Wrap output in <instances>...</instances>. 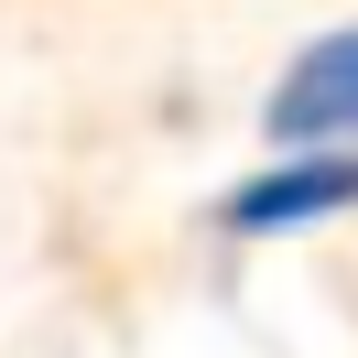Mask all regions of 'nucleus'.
I'll return each mask as SVG.
<instances>
[{
  "mask_svg": "<svg viewBox=\"0 0 358 358\" xmlns=\"http://www.w3.org/2000/svg\"><path fill=\"white\" fill-rule=\"evenodd\" d=\"M326 217H358V152H336V141H282V163H261L217 196L228 239H293Z\"/></svg>",
  "mask_w": 358,
  "mask_h": 358,
  "instance_id": "obj_1",
  "label": "nucleus"
},
{
  "mask_svg": "<svg viewBox=\"0 0 358 358\" xmlns=\"http://www.w3.org/2000/svg\"><path fill=\"white\" fill-rule=\"evenodd\" d=\"M261 131L271 141H336V152H358V22L315 33V44L271 76Z\"/></svg>",
  "mask_w": 358,
  "mask_h": 358,
  "instance_id": "obj_2",
  "label": "nucleus"
}]
</instances>
